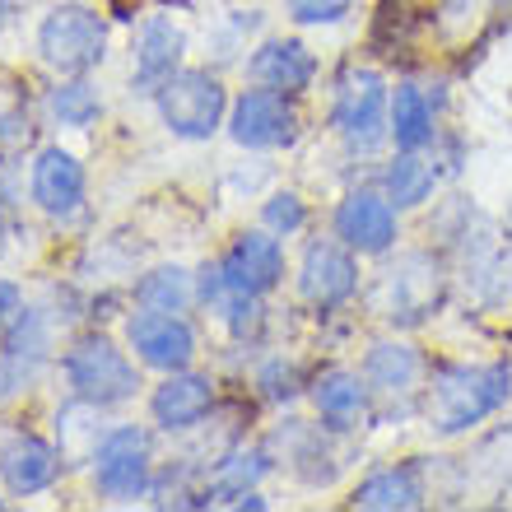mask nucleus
Listing matches in <instances>:
<instances>
[{"mask_svg":"<svg viewBox=\"0 0 512 512\" xmlns=\"http://www.w3.org/2000/svg\"><path fill=\"white\" fill-rule=\"evenodd\" d=\"M38 56L56 75H89L108 56V24L89 5H56L38 24Z\"/></svg>","mask_w":512,"mask_h":512,"instance_id":"obj_5","label":"nucleus"},{"mask_svg":"<svg viewBox=\"0 0 512 512\" xmlns=\"http://www.w3.org/2000/svg\"><path fill=\"white\" fill-rule=\"evenodd\" d=\"M261 224H266L275 238H294L308 224V205L298 191H275L270 201H261Z\"/></svg>","mask_w":512,"mask_h":512,"instance_id":"obj_27","label":"nucleus"},{"mask_svg":"<svg viewBox=\"0 0 512 512\" xmlns=\"http://www.w3.org/2000/svg\"><path fill=\"white\" fill-rule=\"evenodd\" d=\"M219 275L238 294H270L284 280V247L270 229H247L229 243V252L215 261Z\"/></svg>","mask_w":512,"mask_h":512,"instance_id":"obj_13","label":"nucleus"},{"mask_svg":"<svg viewBox=\"0 0 512 512\" xmlns=\"http://www.w3.org/2000/svg\"><path fill=\"white\" fill-rule=\"evenodd\" d=\"M182 52H187L182 28L168 14H149L145 24L135 28L131 42V84L140 94H159L163 84L182 70Z\"/></svg>","mask_w":512,"mask_h":512,"instance_id":"obj_14","label":"nucleus"},{"mask_svg":"<svg viewBox=\"0 0 512 512\" xmlns=\"http://www.w3.org/2000/svg\"><path fill=\"white\" fill-rule=\"evenodd\" d=\"M429 489H424V475L419 466H382L373 471L368 480H359L354 489V508H378V512H410V508H424Z\"/></svg>","mask_w":512,"mask_h":512,"instance_id":"obj_21","label":"nucleus"},{"mask_svg":"<svg viewBox=\"0 0 512 512\" xmlns=\"http://www.w3.org/2000/svg\"><path fill=\"white\" fill-rule=\"evenodd\" d=\"M308 396L317 405V419L331 433L364 429L368 410H373V391H368L364 373H354V368H326V373H317Z\"/></svg>","mask_w":512,"mask_h":512,"instance_id":"obj_17","label":"nucleus"},{"mask_svg":"<svg viewBox=\"0 0 512 512\" xmlns=\"http://www.w3.org/2000/svg\"><path fill=\"white\" fill-rule=\"evenodd\" d=\"M438 112H433V98L419 89V84H396L391 89V131L387 140L396 149H429L433 135H438Z\"/></svg>","mask_w":512,"mask_h":512,"instance_id":"obj_22","label":"nucleus"},{"mask_svg":"<svg viewBox=\"0 0 512 512\" xmlns=\"http://www.w3.org/2000/svg\"><path fill=\"white\" fill-rule=\"evenodd\" d=\"M47 112H52V122L70 126V131H84V126H94L103 117V98H98V89L84 75H66L47 94Z\"/></svg>","mask_w":512,"mask_h":512,"instance_id":"obj_24","label":"nucleus"},{"mask_svg":"<svg viewBox=\"0 0 512 512\" xmlns=\"http://www.w3.org/2000/svg\"><path fill=\"white\" fill-rule=\"evenodd\" d=\"M229 135L233 145L243 149H289L303 131V112H298L294 94H284V89H266V84H256V89H243V94L233 98L229 108Z\"/></svg>","mask_w":512,"mask_h":512,"instance_id":"obj_8","label":"nucleus"},{"mask_svg":"<svg viewBox=\"0 0 512 512\" xmlns=\"http://www.w3.org/2000/svg\"><path fill=\"white\" fill-rule=\"evenodd\" d=\"M512 396L508 359L489 364H433L424 382V419L438 438H457L499 415Z\"/></svg>","mask_w":512,"mask_h":512,"instance_id":"obj_1","label":"nucleus"},{"mask_svg":"<svg viewBox=\"0 0 512 512\" xmlns=\"http://www.w3.org/2000/svg\"><path fill=\"white\" fill-rule=\"evenodd\" d=\"M24 312V294H19V284L14 280H0V331L14 322Z\"/></svg>","mask_w":512,"mask_h":512,"instance_id":"obj_30","label":"nucleus"},{"mask_svg":"<svg viewBox=\"0 0 512 512\" xmlns=\"http://www.w3.org/2000/svg\"><path fill=\"white\" fill-rule=\"evenodd\" d=\"M298 294L312 308H340L359 294V261L340 238H312L298 261Z\"/></svg>","mask_w":512,"mask_h":512,"instance_id":"obj_12","label":"nucleus"},{"mask_svg":"<svg viewBox=\"0 0 512 512\" xmlns=\"http://www.w3.org/2000/svg\"><path fill=\"white\" fill-rule=\"evenodd\" d=\"M0 508H5V499H0Z\"/></svg>","mask_w":512,"mask_h":512,"instance_id":"obj_33","label":"nucleus"},{"mask_svg":"<svg viewBox=\"0 0 512 512\" xmlns=\"http://www.w3.org/2000/svg\"><path fill=\"white\" fill-rule=\"evenodd\" d=\"M438 163L424 159V149H401L396 159L387 163V173H382V191L391 196L396 210H415V205L433 201V191H438Z\"/></svg>","mask_w":512,"mask_h":512,"instance_id":"obj_23","label":"nucleus"},{"mask_svg":"<svg viewBox=\"0 0 512 512\" xmlns=\"http://www.w3.org/2000/svg\"><path fill=\"white\" fill-rule=\"evenodd\" d=\"M331 131L354 149V154H368L378 149L391 131V94L387 80L368 66H350L336 80V94H331Z\"/></svg>","mask_w":512,"mask_h":512,"instance_id":"obj_3","label":"nucleus"},{"mask_svg":"<svg viewBox=\"0 0 512 512\" xmlns=\"http://www.w3.org/2000/svg\"><path fill=\"white\" fill-rule=\"evenodd\" d=\"M0 256H5V219H0Z\"/></svg>","mask_w":512,"mask_h":512,"instance_id":"obj_32","label":"nucleus"},{"mask_svg":"<svg viewBox=\"0 0 512 512\" xmlns=\"http://www.w3.org/2000/svg\"><path fill=\"white\" fill-rule=\"evenodd\" d=\"M331 229L354 256H387L401 238V210L382 187H354L340 196Z\"/></svg>","mask_w":512,"mask_h":512,"instance_id":"obj_9","label":"nucleus"},{"mask_svg":"<svg viewBox=\"0 0 512 512\" xmlns=\"http://www.w3.org/2000/svg\"><path fill=\"white\" fill-rule=\"evenodd\" d=\"M126 340H131L135 359L145 368L159 373H177L191 368L196 359V331L182 312H163V308H140L126 317Z\"/></svg>","mask_w":512,"mask_h":512,"instance_id":"obj_11","label":"nucleus"},{"mask_svg":"<svg viewBox=\"0 0 512 512\" xmlns=\"http://www.w3.org/2000/svg\"><path fill=\"white\" fill-rule=\"evenodd\" d=\"M247 75H252V84L284 89V94L298 98L317 80V56L308 52V42H298V38H266L247 56Z\"/></svg>","mask_w":512,"mask_h":512,"instance_id":"obj_19","label":"nucleus"},{"mask_svg":"<svg viewBox=\"0 0 512 512\" xmlns=\"http://www.w3.org/2000/svg\"><path fill=\"white\" fill-rule=\"evenodd\" d=\"M215 410V382L205 373H191V368H177L154 387L149 396V415L163 433H187L196 429L205 415Z\"/></svg>","mask_w":512,"mask_h":512,"instance_id":"obj_15","label":"nucleus"},{"mask_svg":"<svg viewBox=\"0 0 512 512\" xmlns=\"http://www.w3.org/2000/svg\"><path fill=\"white\" fill-rule=\"evenodd\" d=\"M14 5H19V0H0V33H5V24L14 19Z\"/></svg>","mask_w":512,"mask_h":512,"instance_id":"obj_31","label":"nucleus"},{"mask_svg":"<svg viewBox=\"0 0 512 512\" xmlns=\"http://www.w3.org/2000/svg\"><path fill=\"white\" fill-rule=\"evenodd\" d=\"M364 382L373 391V405L382 410H410L415 396L424 391L429 382V364H424V354L410 345V340H378L373 350L364 354Z\"/></svg>","mask_w":512,"mask_h":512,"instance_id":"obj_10","label":"nucleus"},{"mask_svg":"<svg viewBox=\"0 0 512 512\" xmlns=\"http://www.w3.org/2000/svg\"><path fill=\"white\" fill-rule=\"evenodd\" d=\"M447 266L433 252H405L378 275V312L391 326H419L443 308Z\"/></svg>","mask_w":512,"mask_h":512,"instance_id":"obj_2","label":"nucleus"},{"mask_svg":"<svg viewBox=\"0 0 512 512\" xmlns=\"http://www.w3.org/2000/svg\"><path fill=\"white\" fill-rule=\"evenodd\" d=\"M33 205L52 219H70L84 210V168L80 159L61 145H47L33 159Z\"/></svg>","mask_w":512,"mask_h":512,"instance_id":"obj_16","label":"nucleus"},{"mask_svg":"<svg viewBox=\"0 0 512 512\" xmlns=\"http://www.w3.org/2000/svg\"><path fill=\"white\" fill-rule=\"evenodd\" d=\"M256 387H261V396L266 401H294L298 396V368L294 364H284V359H270L261 373H256Z\"/></svg>","mask_w":512,"mask_h":512,"instance_id":"obj_29","label":"nucleus"},{"mask_svg":"<svg viewBox=\"0 0 512 512\" xmlns=\"http://www.w3.org/2000/svg\"><path fill=\"white\" fill-rule=\"evenodd\" d=\"M154 103H159L163 126H168L177 140H210V135L224 126L229 89H224V80L210 75V70H177L173 80L154 94Z\"/></svg>","mask_w":512,"mask_h":512,"instance_id":"obj_6","label":"nucleus"},{"mask_svg":"<svg viewBox=\"0 0 512 512\" xmlns=\"http://www.w3.org/2000/svg\"><path fill=\"white\" fill-rule=\"evenodd\" d=\"M94 489L108 503H135L154 485V457H149V433L140 424H117L94 447Z\"/></svg>","mask_w":512,"mask_h":512,"instance_id":"obj_7","label":"nucleus"},{"mask_svg":"<svg viewBox=\"0 0 512 512\" xmlns=\"http://www.w3.org/2000/svg\"><path fill=\"white\" fill-rule=\"evenodd\" d=\"M61 373L70 382V396L108 410V405H122L140 391V373L126 359V350H117L108 336H80L61 359Z\"/></svg>","mask_w":512,"mask_h":512,"instance_id":"obj_4","label":"nucleus"},{"mask_svg":"<svg viewBox=\"0 0 512 512\" xmlns=\"http://www.w3.org/2000/svg\"><path fill=\"white\" fill-rule=\"evenodd\" d=\"M56 475H61V452L47 438H38V433H10L0 443V480H5L10 494H19V499L42 494V489H52Z\"/></svg>","mask_w":512,"mask_h":512,"instance_id":"obj_18","label":"nucleus"},{"mask_svg":"<svg viewBox=\"0 0 512 512\" xmlns=\"http://www.w3.org/2000/svg\"><path fill=\"white\" fill-rule=\"evenodd\" d=\"M135 303L163 312H187L196 303V275H187L182 266H154L135 284Z\"/></svg>","mask_w":512,"mask_h":512,"instance_id":"obj_25","label":"nucleus"},{"mask_svg":"<svg viewBox=\"0 0 512 512\" xmlns=\"http://www.w3.org/2000/svg\"><path fill=\"white\" fill-rule=\"evenodd\" d=\"M270 471V461L266 452H229L224 461H215V471H210V485H205V503H215V499H238V494H247V489L261 480V475Z\"/></svg>","mask_w":512,"mask_h":512,"instance_id":"obj_26","label":"nucleus"},{"mask_svg":"<svg viewBox=\"0 0 512 512\" xmlns=\"http://www.w3.org/2000/svg\"><path fill=\"white\" fill-rule=\"evenodd\" d=\"M354 5L359 0H284V14L298 28H331V24H345L354 14Z\"/></svg>","mask_w":512,"mask_h":512,"instance_id":"obj_28","label":"nucleus"},{"mask_svg":"<svg viewBox=\"0 0 512 512\" xmlns=\"http://www.w3.org/2000/svg\"><path fill=\"white\" fill-rule=\"evenodd\" d=\"M47 359V322L33 308H24L5 326V350H0V401L14 391H28Z\"/></svg>","mask_w":512,"mask_h":512,"instance_id":"obj_20","label":"nucleus"}]
</instances>
